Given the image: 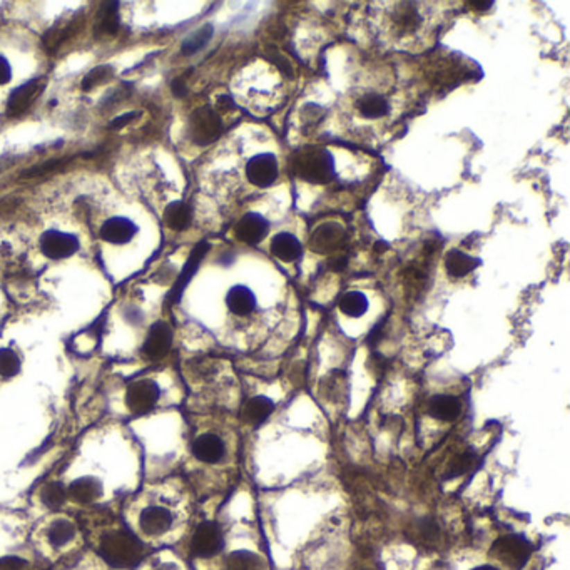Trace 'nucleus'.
<instances>
[{"label": "nucleus", "instance_id": "1", "mask_svg": "<svg viewBox=\"0 0 570 570\" xmlns=\"http://www.w3.org/2000/svg\"><path fill=\"white\" fill-rule=\"evenodd\" d=\"M291 169L309 184H328L336 176L335 157L325 148H303L296 150Z\"/></svg>", "mask_w": 570, "mask_h": 570}, {"label": "nucleus", "instance_id": "2", "mask_svg": "<svg viewBox=\"0 0 570 570\" xmlns=\"http://www.w3.org/2000/svg\"><path fill=\"white\" fill-rule=\"evenodd\" d=\"M99 553L109 565L117 569H129L136 565L144 555V547L131 532H111L101 540Z\"/></svg>", "mask_w": 570, "mask_h": 570}, {"label": "nucleus", "instance_id": "3", "mask_svg": "<svg viewBox=\"0 0 570 570\" xmlns=\"http://www.w3.org/2000/svg\"><path fill=\"white\" fill-rule=\"evenodd\" d=\"M223 132V121L219 114L209 105H202L191 114L189 137L194 144L207 146L214 142Z\"/></svg>", "mask_w": 570, "mask_h": 570}, {"label": "nucleus", "instance_id": "4", "mask_svg": "<svg viewBox=\"0 0 570 570\" xmlns=\"http://www.w3.org/2000/svg\"><path fill=\"white\" fill-rule=\"evenodd\" d=\"M348 243V231L340 223L328 221L313 230L309 236V248L318 254H329L335 252Z\"/></svg>", "mask_w": 570, "mask_h": 570}, {"label": "nucleus", "instance_id": "5", "mask_svg": "<svg viewBox=\"0 0 570 570\" xmlns=\"http://www.w3.org/2000/svg\"><path fill=\"white\" fill-rule=\"evenodd\" d=\"M161 388L153 380H137L129 385L126 393V405L134 415H146L159 401Z\"/></svg>", "mask_w": 570, "mask_h": 570}, {"label": "nucleus", "instance_id": "6", "mask_svg": "<svg viewBox=\"0 0 570 570\" xmlns=\"http://www.w3.org/2000/svg\"><path fill=\"white\" fill-rule=\"evenodd\" d=\"M246 178L252 186L261 187H271L278 179L279 169H278V157L273 153H261L252 156L250 161L246 162Z\"/></svg>", "mask_w": 570, "mask_h": 570}, {"label": "nucleus", "instance_id": "7", "mask_svg": "<svg viewBox=\"0 0 570 570\" xmlns=\"http://www.w3.org/2000/svg\"><path fill=\"white\" fill-rule=\"evenodd\" d=\"M494 552L500 560L505 562L512 570H520L530 557V544L519 535H507L499 539L494 545Z\"/></svg>", "mask_w": 570, "mask_h": 570}, {"label": "nucleus", "instance_id": "8", "mask_svg": "<svg viewBox=\"0 0 570 570\" xmlns=\"http://www.w3.org/2000/svg\"><path fill=\"white\" fill-rule=\"evenodd\" d=\"M139 528L149 537L164 535L174 524V515L166 505L149 503L139 512Z\"/></svg>", "mask_w": 570, "mask_h": 570}, {"label": "nucleus", "instance_id": "9", "mask_svg": "<svg viewBox=\"0 0 570 570\" xmlns=\"http://www.w3.org/2000/svg\"><path fill=\"white\" fill-rule=\"evenodd\" d=\"M223 545H225V540H223V533L218 525L214 522H202L191 540V551L196 557L209 559L221 552Z\"/></svg>", "mask_w": 570, "mask_h": 570}, {"label": "nucleus", "instance_id": "10", "mask_svg": "<svg viewBox=\"0 0 570 570\" xmlns=\"http://www.w3.org/2000/svg\"><path fill=\"white\" fill-rule=\"evenodd\" d=\"M40 250L47 258L64 259L79 250V239L60 231H46L40 236Z\"/></svg>", "mask_w": 570, "mask_h": 570}, {"label": "nucleus", "instance_id": "11", "mask_svg": "<svg viewBox=\"0 0 570 570\" xmlns=\"http://www.w3.org/2000/svg\"><path fill=\"white\" fill-rule=\"evenodd\" d=\"M171 345H173V329L164 321H157L150 327L148 336H146L142 353L149 360H161L162 356L168 355Z\"/></svg>", "mask_w": 570, "mask_h": 570}, {"label": "nucleus", "instance_id": "12", "mask_svg": "<svg viewBox=\"0 0 570 570\" xmlns=\"http://www.w3.org/2000/svg\"><path fill=\"white\" fill-rule=\"evenodd\" d=\"M191 450H193L194 458L207 463V465H216L226 455V445L223 438L216 433H209V431L198 435L191 445Z\"/></svg>", "mask_w": 570, "mask_h": 570}, {"label": "nucleus", "instance_id": "13", "mask_svg": "<svg viewBox=\"0 0 570 570\" xmlns=\"http://www.w3.org/2000/svg\"><path fill=\"white\" fill-rule=\"evenodd\" d=\"M270 233V221L259 213H246L236 225V236L239 241L251 244H259Z\"/></svg>", "mask_w": 570, "mask_h": 570}, {"label": "nucleus", "instance_id": "14", "mask_svg": "<svg viewBox=\"0 0 570 570\" xmlns=\"http://www.w3.org/2000/svg\"><path fill=\"white\" fill-rule=\"evenodd\" d=\"M207 250H209V244L206 241L199 243L196 248H194L193 252H191L189 259H187V263L184 264V268H182L181 275H179V278L176 281V284L173 286V290L168 295V304H173V303H178L179 298H181L182 291H184V288L187 286V283H189L191 278L194 276V273L198 271L199 264H201L202 258L206 256Z\"/></svg>", "mask_w": 570, "mask_h": 570}, {"label": "nucleus", "instance_id": "15", "mask_svg": "<svg viewBox=\"0 0 570 570\" xmlns=\"http://www.w3.org/2000/svg\"><path fill=\"white\" fill-rule=\"evenodd\" d=\"M270 250L271 254L283 263L296 261L303 254V246H301L300 239L288 231H281L273 236Z\"/></svg>", "mask_w": 570, "mask_h": 570}, {"label": "nucleus", "instance_id": "16", "mask_svg": "<svg viewBox=\"0 0 570 570\" xmlns=\"http://www.w3.org/2000/svg\"><path fill=\"white\" fill-rule=\"evenodd\" d=\"M137 227L131 219L126 218H111L101 227V236L104 241L112 244H126L136 236Z\"/></svg>", "mask_w": 570, "mask_h": 570}, {"label": "nucleus", "instance_id": "17", "mask_svg": "<svg viewBox=\"0 0 570 570\" xmlns=\"http://www.w3.org/2000/svg\"><path fill=\"white\" fill-rule=\"evenodd\" d=\"M104 494L103 483L96 477L85 475V477L76 478L67 488V495L79 503H92L99 500Z\"/></svg>", "mask_w": 570, "mask_h": 570}, {"label": "nucleus", "instance_id": "18", "mask_svg": "<svg viewBox=\"0 0 570 570\" xmlns=\"http://www.w3.org/2000/svg\"><path fill=\"white\" fill-rule=\"evenodd\" d=\"M256 296L244 284H236L226 295V306L236 316H248L256 309Z\"/></svg>", "mask_w": 570, "mask_h": 570}, {"label": "nucleus", "instance_id": "19", "mask_svg": "<svg viewBox=\"0 0 570 570\" xmlns=\"http://www.w3.org/2000/svg\"><path fill=\"white\" fill-rule=\"evenodd\" d=\"M462 411V403L451 395H437L429 401L430 417L440 422H454Z\"/></svg>", "mask_w": 570, "mask_h": 570}, {"label": "nucleus", "instance_id": "20", "mask_svg": "<svg viewBox=\"0 0 570 570\" xmlns=\"http://www.w3.org/2000/svg\"><path fill=\"white\" fill-rule=\"evenodd\" d=\"M480 264V259L460 250H450L445 256V270L451 278H463Z\"/></svg>", "mask_w": 570, "mask_h": 570}, {"label": "nucleus", "instance_id": "21", "mask_svg": "<svg viewBox=\"0 0 570 570\" xmlns=\"http://www.w3.org/2000/svg\"><path fill=\"white\" fill-rule=\"evenodd\" d=\"M40 91H42L40 80H31V83L15 89L9 97V114H20L26 111L28 105L32 104V101L39 96Z\"/></svg>", "mask_w": 570, "mask_h": 570}, {"label": "nucleus", "instance_id": "22", "mask_svg": "<svg viewBox=\"0 0 570 570\" xmlns=\"http://www.w3.org/2000/svg\"><path fill=\"white\" fill-rule=\"evenodd\" d=\"M273 410H275V403H273L271 398L258 395V397H252L251 400L244 405L243 418L248 423H251V425H261L263 422L268 420V417L273 413Z\"/></svg>", "mask_w": 570, "mask_h": 570}, {"label": "nucleus", "instance_id": "23", "mask_svg": "<svg viewBox=\"0 0 570 570\" xmlns=\"http://www.w3.org/2000/svg\"><path fill=\"white\" fill-rule=\"evenodd\" d=\"M164 221L173 231H186L193 221V209L182 201H174L166 207Z\"/></svg>", "mask_w": 570, "mask_h": 570}, {"label": "nucleus", "instance_id": "24", "mask_svg": "<svg viewBox=\"0 0 570 570\" xmlns=\"http://www.w3.org/2000/svg\"><path fill=\"white\" fill-rule=\"evenodd\" d=\"M358 112L366 119H380L390 112V103L380 94H365L356 104Z\"/></svg>", "mask_w": 570, "mask_h": 570}, {"label": "nucleus", "instance_id": "25", "mask_svg": "<svg viewBox=\"0 0 570 570\" xmlns=\"http://www.w3.org/2000/svg\"><path fill=\"white\" fill-rule=\"evenodd\" d=\"M368 298L365 293L361 291H348L340 298L338 308L343 315L349 316V318H361L366 311H368Z\"/></svg>", "mask_w": 570, "mask_h": 570}, {"label": "nucleus", "instance_id": "26", "mask_svg": "<svg viewBox=\"0 0 570 570\" xmlns=\"http://www.w3.org/2000/svg\"><path fill=\"white\" fill-rule=\"evenodd\" d=\"M227 570H266V564L258 553L236 551L227 557Z\"/></svg>", "mask_w": 570, "mask_h": 570}, {"label": "nucleus", "instance_id": "27", "mask_svg": "<svg viewBox=\"0 0 570 570\" xmlns=\"http://www.w3.org/2000/svg\"><path fill=\"white\" fill-rule=\"evenodd\" d=\"M119 28V3L104 2L97 14V32L116 34Z\"/></svg>", "mask_w": 570, "mask_h": 570}, {"label": "nucleus", "instance_id": "28", "mask_svg": "<svg viewBox=\"0 0 570 570\" xmlns=\"http://www.w3.org/2000/svg\"><path fill=\"white\" fill-rule=\"evenodd\" d=\"M74 535H76L74 524L69 522V520L66 519L55 520L47 532V539L52 547H64V545L69 544L72 539H74Z\"/></svg>", "mask_w": 570, "mask_h": 570}, {"label": "nucleus", "instance_id": "29", "mask_svg": "<svg viewBox=\"0 0 570 570\" xmlns=\"http://www.w3.org/2000/svg\"><path fill=\"white\" fill-rule=\"evenodd\" d=\"M395 24H397L398 31L401 32H413L415 28L420 26V14L415 9L413 3H400L397 12H395Z\"/></svg>", "mask_w": 570, "mask_h": 570}, {"label": "nucleus", "instance_id": "30", "mask_svg": "<svg viewBox=\"0 0 570 570\" xmlns=\"http://www.w3.org/2000/svg\"><path fill=\"white\" fill-rule=\"evenodd\" d=\"M213 34H214V27L211 26V24H206V26L198 28L196 32H193V34H191L189 37L182 42V46H181L182 54L184 55L196 54V52L201 51V49L209 42L211 37H213Z\"/></svg>", "mask_w": 570, "mask_h": 570}, {"label": "nucleus", "instance_id": "31", "mask_svg": "<svg viewBox=\"0 0 570 570\" xmlns=\"http://www.w3.org/2000/svg\"><path fill=\"white\" fill-rule=\"evenodd\" d=\"M67 500V490L60 483L51 482L42 488V502L47 505L49 508L55 510V508L62 507Z\"/></svg>", "mask_w": 570, "mask_h": 570}, {"label": "nucleus", "instance_id": "32", "mask_svg": "<svg viewBox=\"0 0 570 570\" xmlns=\"http://www.w3.org/2000/svg\"><path fill=\"white\" fill-rule=\"evenodd\" d=\"M20 372V360L17 353L10 348L0 349V377L12 378Z\"/></svg>", "mask_w": 570, "mask_h": 570}, {"label": "nucleus", "instance_id": "33", "mask_svg": "<svg viewBox=\"0 0 570 570\" xmlns=\"http://www.w3.org/2000/svg\"><path fill=\"white\" fill-rule=\"evenodd\" d=\"M112 72H114L112 67H109V66L96 67V69H94V71H91L87 76L84 77L83 89H84V91H91V89L96 87V85L104 84L105 80L111 79Z\"/></svg>", "mask_w": 570, "mask_h": 570}, {"label": "nucleus", "instance_id": "34", "mask_svg": "<svg viewBox=\"0 0 570 570\" xmlns=\"http://www.w3.org/2000/svg\"><path fill=\"white\" fill-rule=\"evenodd\" d=\"M472 467V455L470 454H463V455H458V457H455L451 460V463L447 468V474H445V478L447 480H454L460 477V475H463L468 468Z\"/></svg>", "mask_w": 570, "mask_h": 570}, {"label": "nucleus", "instance_id": "35", "mask_svg": "<svg viewBox=\"0 0 570 570\" xmlns=\"http://www.w3.org/2000/svg\"><path fill=\"white\" fill-rule=\"evenodd\" d=\"M266 55H268V59H270L271 62L275 64V66H278V69L281 72H283V74H286L288 77H293V67H291L290 60H288L286 57L281 54V52L276 51L275 47H268V54Z\"/></svg>", "mask_w": 570, "mask_h": 570}, {"label": "nucleus", "instance_id": "36", "mask_svg": "<svg viewBox=\"0 0 570 570\" xmlns=\"http://www.w3.org/2000/svg\"><path fill=\"white\" fill-rule=\"evenodd\" d=\"M62 164H64V161H60V159L47 161V162H44V164L34 166V168H31L28 171H26V173H24V178L42 176V174H47V173H51V171L60 168V166H62Z\"/></svg>", "mask_w": 570, "mask_h": 570}, {"label": "nucleus", "instance_id": "37", "mask_svg": "<svg viewBox=\"0 0 570 570\" xmlns=\"http://www.w3.org/2000/svg\"><path fill=\"white\" fill-rule=\"evenodd\" d=\"M67 39V31H62V28H52L46 34L44 37V44H46L47 49H57L64 40Z\"/></svg>", "mask_w": 570, "mask_h": 570}, {"label": "nucleus", "instance_id": "38", "mask_svg": "<svg viewBox=\"0 0 570 570\" xmlns=\"http://www.w3.org/2000/svg\"><path fill=\"white\" fill-rule=\"evenodd\" d=\"M0 570H27V564L17 557H6L0 559Z\"/></svg>", "mask_w": 570, "mask_h": 570}, {"label": "nucleus", "instance_id": "39", "mask_svg": "<svg viewBox=\"0 0 570 570\" xmlns=\"http://www.w3.org/2000/svg\"><path fill=\"white\" fill-rule=\"evenodd\" d=\"M12 79V69H10V64L7 62L6 57L0 55V85L10 83Z\"/></svg>", "mask_w": 570, "mask_h": 570}, {"label": "nucleus", "instance_id": "40", "mask_svg": "<svg viewBox=\"0 0 570 570\" xmlns=\"http://www.w3.org/2000/svg\"><path fill=\"white\" fill-rule=\"evenodd\" d=\"M137 116H139V112H129V114H124V116H121V117H116V119L111 122V128L112 129L126 128V126H128L129 122H132L134 119H136Z\"/></svg>", "mask_w": 570, "mask_h": 570}, {"label": "nucleus", "instance_id": "41", "mask_svg": "<svg viewBox=\"0 0 570 570\" xmlns=\"http://www.w3.org/2000/svg\"><path fill=\"white\" fill-rule=\"evenodd\" d=\"M173 94L176 97H179V99H181V97H186V94H187V85H186V83H184V79H176L173 83Z\"/></svg>", "mask_w": 570, "mask_h": 570}, {"label": "nucleus", "instance_id": "42", "mask_svg": "<svg viewBox=\"0 0 570 570\" xmlns=\"http://www.w3.org/2000/svg\"><path fill=\"white\" fill-rule=\"evenodd\" d=\"M468 6L472 7V10H475V12H487L488 9H492V7H494V2H488V0H485V2H470L468 3Z\"/></svg>", "mask_w": 570, "mask_h": 570}, {"label": "nucleus", "instance_id": "43", "mask_svg": "<svg viewBox=\"0 0 570 570\" xmlns=\"http://www.w3.org/2000/svg\"><path fill=\"white\" fill-rule=\"evenodd\" d=\"M346 263H348V259H346L345 256H340V258L331 259V264H329V266H331L335 271H341L343 268H346Z\"/></svg>", "mask_w": 570, "mask_h": 570}, {"label": "nucleus", "instance_id": "44", "mask_svg": "<svg viewBox=\"0 0 570 570\" xmlns=\"http://www.w3.org/2000/svg\"><path fill=\"white\" fill-rule=\"evenodd\" d=\"M219 105H221V107H225V109H227V107H233V104H231V99L227 96H221L219 97Z\"/></svg>", "mask_w": 570, "mask_h": 570}, {"label": "nucleus", "instance_id": "45", "mask_svg": "<svg viewBox=\"0 0 570 570\" xmlns=\"http://www.w3.org/2000/svg\"><path fill=\"white\" fill-rule=\"evenodd\" d=\"M154 570H178V567L174 564H162V565H159V567L157 569H154Z\"/></svg>", "mask_w": 570, "mask_h": 570}, {"label": "nucleus", "instance_id": "46", "mask_svg": "<svg viewBox=\"0 0 570 570\" xmlns=\"http://www.w3.org/2000/svg\"><path fill=\"white\" fill-rule=\"evenodd\" d=\"M374 248H377V251H378V252H381V251H386V250H388V244L383 243V241H380V243H377V246H374Z\"/></svg>", "mask_w": 570, "mask_h": 570}, {"label": "nucleus", "instance_id": "47", "mask_svg": "<svg viewBox=\"0 0 570 570\" xmlns=\"http://www.w3.org/2000/svg\"><path fill=\"white\" fill-rule=\"evenodd\" d=\"M474 570H499L494 565H480V567H475Z\"/></svg>", "mask_w": 570, "mask_h": 570}]
</instances>
